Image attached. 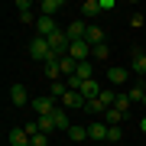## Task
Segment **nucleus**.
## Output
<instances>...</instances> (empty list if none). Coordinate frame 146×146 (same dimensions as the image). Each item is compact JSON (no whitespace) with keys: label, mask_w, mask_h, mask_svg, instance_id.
Returning a JSON list of instances; mask_svg holds the SVG:
<instances>
[{"label":"nucleus","mask_w":146,"mask_h":146,"mask_svg":"<svg viewBox=\"0 0 146 146\" xmlns=\"http://www.w3.org/2000/svg\"><path fill=\"white\" fill-rule=\"evenodd\" d=\"M52 120H55V127H58V130H72V120H68V114H65V107H55L52 110Z\"/></svg>","instance_id":"nucleus-11"},{"label":"nucleus","mask_w":146,"mask_h":146,"mask_svg":"<svg viewBox=\"0 0 146 146\" xmlns=\"http://www.w3.org/2000/svg\"><path fill=\"white\" fill-rule=\"evenodd\" d=\"M65 33H68V39H72V42H78V39L88 36V23H84V20H72V23L65 26Z\"/></svg>","instance_id":"nucleus-6"},{"label":"nucleus","mask_w":146,"mask_h":146,"mask_svg":"<svg viewBox=\"0 0 146 146\" xmlns=\"http://www.w3.org/2000/svg\"><path fill=\"white\" fill-rule=\"evenodd\" d=\"M107 140H110V146H114L117 140H123V130H120V123H117V127H107Z\"/></svg>","instance_id":"nucleus-28"},{"label":"nucleus","mask_w":146,"mask_h":146,"mask_svg":"<svg viewBox=\"0 0 146 146\" xmlns=\"http://www.w3.org/2000/svg\"><path fill=\"white\" fill-rule=\"evenodd\" d=\"M29 146H49V136H46V133H36V136L29 140Z\"/></svg>","instance_id":"nucleus-29"},{"label":"nucleus","mask_w":146,"mask_h":146,"mask_svg":"<svg viewBox=\"0 0 146 146\" xmlns=\"http://www.w3.org/2000/svg\"><path fill=\"white\" fill-rule=\"evenodd\" d=\"M36 120H39V130H42V133H46V136L58 130V127H55V120H52V114H49V117H36Z\"/></svg>","instance_id":"nucleus-24"},{"label":"nucleus","mask_w":146,"mask_h":146,"mask_svg":"<svg viewBox=\"0 0 146 146\" xmlns=\"http://www.w3.org/2000/svg\"><path fill=\"white\" fill-rule=\"evenodd\" d=\"M130 72H133V75H146V52H143V49H133Z\"/></svg>","instance_id":"nucleus-9"},{"label":"nucleus","mask_w":146,"mask_h":146,"mask_svg":"<svg viewBox=\"0 0 146 146\" xmlns=\"http://www.w3.org/2000/svg\"><path fill=\"white\" fill-rule=\"evenodd\" d=\"M104 104H101V101L98 98H94V101H84V114H98V117H104Z\"/></svg>","instance_id":"nucleus-23"},{"label":"nucleus","mask_w":146,"mask_h":146,"mask_svg":"<svg viewBox=\"0 0 146 146\" xmlns=\"http://www.w3.org/2000/svg\"><path fill=\"white\" fill-rule=\"evenodd\" d=\"M10 104H13V107H26V104H29L26 84H13V88H10Z\"/></svg>","instance_id":"nucleus-5"},{"label":"nucleus","mask_w":146,"mask_h":146,"mask_svg":"<svg viewBox=\"0 0 146 146\" xmlns=\"http://www.w3.org/2000/svg\"><path fill=\"white\" fill-rule=\"evenodd\" d=\"M75 75H78L81 81H91L94 78V65L91 62H78V72H75Z\"/></svg>","instance_id":"nucleus-22"},{"label":"nucleus","mask_w":146,"mask_h":146,"mask_svg":"<svg viewBox=\"0 0 146 146\" xmlns=\"http://www.w3.org/2000/svg\"><path fill=\"white\" fill-rule=\"evenodd\" d=\"M140 130H143V136H146V114L140 117Z\"/></svg>","instance_id":"nucleus-33"},{"label":"nucleus","mask_w":146,"mask_h":146,"mask_svg":"<svg viewBox=\"0 0 146 146\" xmlns=\"http://www.w3.org/2000/svg\"><path fill=\"white\" fill-rule=\"evenodd\" d=\"M58 68H62V75L68 78V75H75V72H78V62H75L72 55H65V58H58Z\"/></svg>","instance_id":"nucleus-20"},{"label":"nucleus","mask_w":146,"mask_h":146,"mask_svg":"<svg viewBox=\"0 0 146 146\" xmlns=\"http://www.w3.org/2000/svg\"><path fill=\"white\" fill-rule=\"evenodd\" d=\"M36 20H39V16H33V10H26V13H20V23H33V26H36Z\"/></svg>","instance_id":"nucleus-30"},{"label":"nucleus","mask_w":146,"mask_h":146,"mask_svg":"<svg viewBox=\"0 0 146 146\" xmlns=\"http://www.w3.org/2000/svg\"><path fill=\"white\" fill-rule=\"evenodd\" d=\"M7 140H10V146H29V136H26V130H23V127H13Z\"/></svg>","instance_id":"nucleus-13"},{"label":"nucleus","mask_w":146,"mask_h":146,"mask_svg":"<svg viewBox=\"0 0 146 146\" xmlns=\"http://www.w3.org/2000/svg\"><path fill=\"white\" fill-rule=\"evenodd\" d=\"M114 107H117V110H123V114H127V117H130V107H133V101H130V98H127V91H123V94H120V91H117V101H114Z\"/></svg>","instance_id":"nucleus-21"},{"label":"nucleus","mask_w":146,"mask_h":146,"mask_svg":"<svg viewBox=\"0 0 146 146\" xmlns=\"http://www.w3.org/2000/svg\"><path fill=\"white\" fill-rule=\"evenodd\" d=\"M88 136H91V140H107V123H104V120H94V123H88Z\"/></svg>","instance_id":"nucleus-10"},{"label":"nucleus","mask_w":146,"mask_h":146,"mask_svg":"<svg viewBox=\"0 0 146 146\" xmlns=\"http://www.w3.org/2000/svg\"><path fill=\"white\" fill-rule=\"evenodd\" d=\"M84 42L94 49V46H104V29L101 26H88V36H84Z\"/></svg>","instance_id":"nucleus-12"},{"label":"nucleus","mask_w":146,"mask_h":146,"mask_svg":"<svg viewBox=\"0 0 146 146\" xmlns=\"http://www.w3.org/2000/svg\"><path fill=\"white\" fill-rule=\"evenodd\" d=\"M62 107H65V110H84V94L68 91L65 98H62Z\"/></svg>","instance_id":"nucleus-8"},{"label":"nucleus","mask_w":146,"mask_h":146,"mask_svg":"<svg viewBox=\"0 0 146 146\" xmlns=\"http://www.w3.org/2000/svg\"><path fill=\"white\" fill-rule=\"evenodd\" d=\"M65 94H68V84H65V78H62V81H52V84H49V98L62 101Z\"/></svg>","instance_id":"nucleus-19"},{"label":"nucleus","mask_w":146,"mask_h":146,"mask_svg":"<svg viewBox=\"0 0 146 146\" xmlns=\"http://www.w3.org/2000/svg\"><path fill=\"white\" fill-rule=\"evenodd\" d=\"M143 23H146V20H143V13H133V16H130V26H133V29H140Z\"/></svg>","instance_id":"nucleus-31"},{"label":"nucleus","mask_w":146,"mask_h":146,"mask_svg":"<svg viewBox=\"0 0 146 146\" xmlns=\"http://www.w3.org/2000/svg\"><path fill=\"white\" fill-rule=\"evenodd\" d=\"M98 101H101L104 107H114V101H117V91H114V88H104V91L98 94Z\"/></svg>","instance_id":"nucleus-25"},{"label":"nucleus","mask_w":146,"mask_h":146,"mask_svg":"<svg viewBox=\"0 0 146 146\" xmlns=\"http://www.w3.org/2000/svg\"><path fill=\"white\" fill-rule=\"evenodd\" d=\"M68 55L75 58V62H88L91 58V46L84 39H78V42H72V49H68Z\"/></svg>","instance_id":"nucleus-4"},{"label":"nucleus","mask_w":146,"mask_h":146,"mask_svg":"<svg viewBox=\"0 0 146 146\" xmlns=\"http://www.w3.org/2000/svg\"><path fill=\"white\" fill-rule=\"evenodd\" d=\"M16 10L26 13V10H33V3H29V0H16Z\"/></svg>","instance_id":"nucleus-32"},{"label":"nucleus","mask_w":146,"mask_h":146,"mask_svg":"<svg viewBox=\"0 0 146 146\" xmlns=\"http://www.w3.org/2000/svg\"><path fill=\"white\" fill-rule=\"evenodd\" d=\"M23 130H26V136H29V140H33L36 133H42V130H39V120H36V117H33V120H26V123H23Z\"/></svg>","instance_id":"nucleus-26"},{"label":"nucleus","mask_w":146,"mask_h":146,"mask_svg":"<svg viewBox=\"0 0 146 146\" xmlns=\"http://www.w3.org/2000/svg\"><path fill=\"white\" fill-rule=\"evenodd\" d=\"M68 140H75V143L91 140V136H88V127H84V123H72V130H68Z\"/></svg>","instance_id":"nucleus-16"},{"label":"nucleus","mask_w":146,"mask_h":146,"mask_svg":"<svg viewBox=\"0 0 146 146\" xmlns=\"http://www.w3.org/2000/svg\"><path fill=\"white\" fill-rule=\"evenodd\" d=\"M55 107H58V104H55V98H49V94H42V98H33V114H36V117H49Z\"/></svg>","instance_id":"nucleus-2"},{"label":"nucleus","mask_w":146,"mask_h":146,"mask_svg":"<svg viewBox=\"0 0 146 146\" xmlns=\"http://www.w3.org/2000/svg\"><path fill=\"white\" fill-rule=\"evenodd\" d=\"M127 78H130V68H120V65H110V68H107V81L117 84V88L127 84Z\"/></svg>","instance_id":"nucleus-7"},{"label":"nucleus","mask_w":146,"mask_h":146,"mask_svg":"<svg viewBox=\"0 0 146 146\" xmlns=\"http://www.w3.org/2000/svg\"><path fill=\"white\" fill-rule=\"evenodd\" d=\"M62 10V0H42L39 3V16H55Z\"/></svg>","instance_id":"nucleus-14"},{"label":"nucleus","mask_w":146,"mask_h":146,"mask_svg":"<svg viewBox=\"0 0 146 146\" xmlns=\"http://www.w3.org/2000/svg\"><path fill=\"white\" fill-rule=\"evenodd\" d=\"M107 146H110V143H107Z\"/></svg>","instance_id":"nucleus-35"},{"label":"nucleus","mask_w":146,"mask_h":146,"mask_svg":"<svg viewBox=\"0 0 146 146\" xmlns=\"http://www.w3.org/2000/svg\"><path fill=\"white\" fill-rule=\"evenodd\" d=\"M52 33H58V26H55V16H39V20H36V36L49 39Z\"/></svg>","instance_id":"nucleus-3"},{"label":"nucleus","mask_w":146,"mask_h":146,"mask_svg":"<svg viewBox=\"0 0 146 146\" xmlns=\"http://www.w3.org/2000/svg\"><path fill=\"white\" fill-rule=\"evenodd\" d=\"M42 72H46V78H49V81H62V78H65L62 68H58V62H46V65H42Z\"/></svg>","instance_id":"nucleus-18"},{"label":"nucleus","mask_w":146,"mask_h":146,"mask_svg":"<svg viewBox=\"0 0 146 146\" xmlns=\"http://www.w3.org/2000/svg\"><path fill=\"white\" fill-rule=\"evenodd\" d=\"M143 107H146V98H143Z\"/></svg>","instance_id":"nucleus-34"},{"label":"nucleus","mask_w":146,"mask_h":146,"mask_svg":"<svg viewBox=\"0 0 146 146\" xmlns=\"http://www.w3.org/2000/svg\"><path fill=\"white\" fill-rule=\"evenodd\" d=\"M29 55H33V62H58V55H52V49H49V39H42V36H33L29 42Z\"/></svg>","instance_id":"nucleus-1"},{"label":"nucleus","mask_w":146,"mask_h":146,"mask_svg":"<svg viewBox=\"0 0 146 146\" xmlns=\"http://www.w3.org/2000/svg\"><path fill=\"white\" fill-rule=\"evenodd\" d=\"M81 20H94V16H98L101 13V0H84V3H81Z\"/></svg>","instance_id":"nucleus-15"},{"label":"nucleus","mask_w":146,"mask_h":146,"mask_svg":"<svg viewBox=\"0 0 146 146\" xmlns=\"http://www.w3.org/2000/svg\"><path fill=\"white\" fill-rule=\"evenodd\" d=\"M91 58H101V62H104V58H110V49H107V42H104V46H94V49H91Z\"/></svg>","instance_id":"nucleus-27"},{"label":"nucleus","mask_w":146,"mask_h":146,"mask_svg":"<svg viewBox=\"0 0 146 146\" xmlns=\"http://www.w3.org/2000/svg\"><path fill=\"white\" fill-rule=\"evenodd\" d=\"M101 91H104V88H101V84H98V81H94V78L81 84V94H84V101H94V98H98V94H101Z\"/></svg>","instance_id":"nucleus-17"}]
</instances>
